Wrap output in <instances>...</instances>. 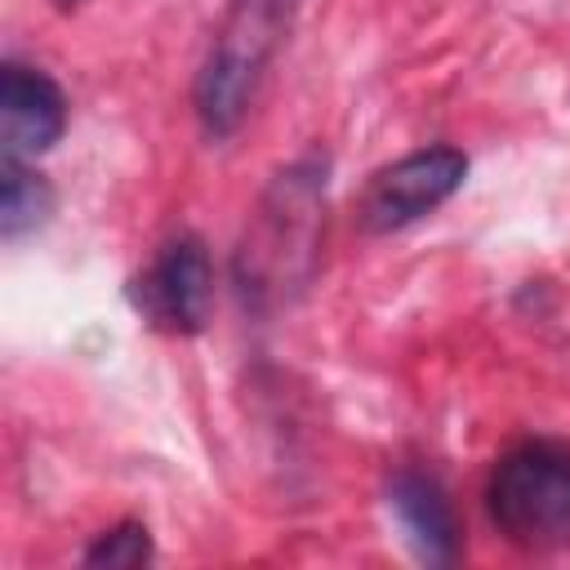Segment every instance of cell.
<instances>
[{"label":"cell","mask_w":570,"mask_h":570,"mask_svg":"<svg viewBox=\"0 0 570 570\" xmlns=\"http://www.w3.org/2000/svg\"><path fill=\"white\" fill-rule=\"evenodd\" d=\"M289 27L294 0H232L196 76V116L205 134L227 138L240 129Z\"/></svg>","instance_id":"6da1fadb"},{"label":"cell","mask_w":570,"mask_h":570,"mask_svg":"<svg viewBox=\"0 0 570 570\" xmlns=\"http://www.w3.org/2000/svg\"><path fill=\"white\" fill-rule=\"evenodd\" d=\"M321 205H325V169L316 160H298L285 174H276L236 254V276L245 298L254 303L281 298L289 285L307 276L316 254Z\"/></svg>","instance_id":"7a4b0ae2"},{"label":"cell","mask_w":570,"mask_h":570,"mask_svg":"<svg viewBox=\"0 0 570 570\" xmlns=\"http://www.w3.org/2000/svg\"><path fill=\"white\" fill-rule=\"evenodd\" d=\"M485 508L499 534L525 552L570 543V445L525 441L508 450L485 485Z\"/></svg>","instance_id":"3957f363"},{"label":"cell","mask_w":570,"mask_h":570,"mask_svg":"<svg viewBox=\"0 0 570 570\" xmlns=\"http://www.w3.org/2000/svg\"><path fill=\"white\" fill-rule=\"evenodd\" d=\"M129 307L160 334H196L214 307V267L200 240L183 236L129 281Z\"/></svg>","instance_id":"277c9868"},{"label":"cell","mask_w":570,"mask_h":570,"mask_svg":"<svg viewBox=\"0 0 570 570\" xmlns=\"http://www.w3.org/2000/svg\"><path fill=\"white\" fill-rule=\"evenodd\" d=\"M468 178V156L454 147H428L410 151L396 165L379 169L374 183L361 196V227L383 236L419 223L436 205H445Z\"/></svg>","instance_id":"5b68a950"},{"label":"cell","mask_w":570,"mask_h":570,"mask_svg":"<svg viewBox=\"0 0 570 570\" xmlns=\"http://www.w3.org/2000/svg\"><path fill=\"white\" fill-rule=\"evenodd\" d=\"M67 129V98L62 89L22 62H4L0 71V142L4 156L31 160L49 151Z\"/></svg>","instance_id":"8992f818"},{"label":"cell","mask_w":570,"mask_h":570,"mask_svg":"<svg viewBox=\"0 0 570 570\" xmlns=\"http://www.w3.org/2000/svg\"><path fill=\"white\" fill-rule=\"evenodd\" d=\"M387 503L423 561L450 566L459 557V521H454V508H450L441 481H432L423 472H396L387 485Z\"/></svg>","instance_id":"52a82bcc"},{"label":"cell","mask_w":570,"mask_h":570,"mask_svg":"<svg viewBox=\"0 0 570 570\" xmlns=\"http://www.w3.org/2000/svg\"><path fill=\"white\" fill-rule=\"evenodd\" d=\"M53 209V191L49 183L27 169V160L18 156H4L0 160V236L4 240H18L27 232H36Z\"/></svg>","instance_id":"ba28073f"},{"label":"cell","mask_w":570,"mask_h":570,"mask_svg":"<svg viewBox=\"0 0 570 570\" xmlns=\"http://www.w3.org/2000/svg\"><path fill=\"white\" fill-rule=\"evenodd\" d=\"M151 561V534L142 521H120L116 530L98 534L89 548H85V566H120V570H134V566H147Z\"/></svg>","instance_id":"9c48e42d"},{"label":"cell","mask_w":570,"mask_h":570,"mask_svg":"<svg viewBox=\"0 0 570 570\" xmlns=\"http://www.w3.org/2000/svg\"><path fill=\"white\" fill-rule=\"evenodd\" d=\"M58 4H76V0H58Z\"/></svg>","instance_id":"30bf717a"}]
</instances>
